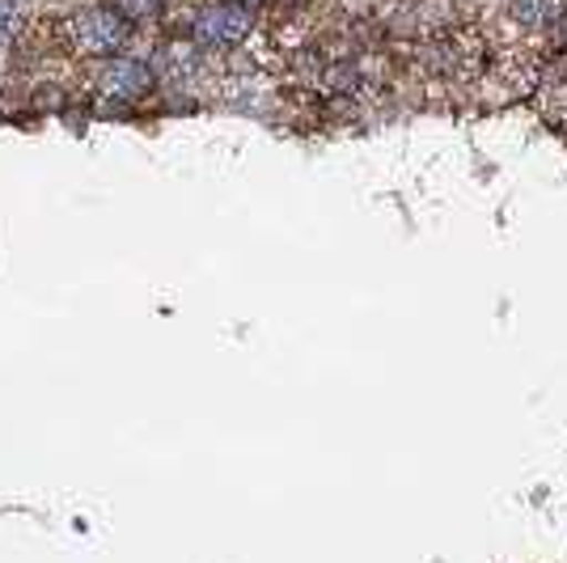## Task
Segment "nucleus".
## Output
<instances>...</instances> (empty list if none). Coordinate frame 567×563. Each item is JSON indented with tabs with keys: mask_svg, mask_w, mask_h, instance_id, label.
Returning a JSON list of instances; mask_svg holds the SVG:
<instances>
[{
	"mask_svg": "<svg viewBox=\"0 0 567 563\" xmlns=\"http://www.w3.org/2000/svg\"><path fill=\"white\" fill-rule=\"evenodd\" d=\"M97 90L118 98V102H136V98H144L153 90V72L144 69L141 60L115 55V60H106V64L97 69Z\"/></svg>",
	"mask_w": 567,
	"mask_h": 563,
	"instance_id": "3",
	"label": "nucleus"
},
{
	"mask_svg": "<svg viewBox=\"0 0 567 563\" xmlns=\"http://www.w3.org/2000/svg\"><path fill=\"white\" fill-rule=\"evenodd\" d=\"M162 4H166V0H111V9L123 13L127 22H148V18H157Z\"/></svg>",
	"mask_w": 567,
	"mask_h": 563,
	"instance_id": "5",
	"label": "nucleus"
},
{
	"mask_svg": "<svg viewBox=\"0 0 567 563\" xmlns=\"http://www.w3.org/2000/svg\"><path fill=\"white\" fill-rule=\"evenodd\" d=\"M127 39H132V22L111 4H94L60 18V48L85 60H115Z\"/></svg>",
	"mask_w": 567,
	"mask_h": 563,
	"instance_id": "1",
	"label": "nucleus"
},
{
	"mask_svg": "<svg viewBox=\"0 0 567 563\" xmlns=\"http://www.w3.org/2000/svg\"><path fill=\"white\" fill-rule=\"evenodd\" d=\"M18 34V9L9 0H0V43H9Z\"/></svg>",
	"mask_w": 567,
	"mask_h": 563,
	"instance_id": "6",
	"label": "nucleus"
},
{
	"mask_svg": "<svg viewBox=\"0 0 567 563\" xmlns=\"http://www.w3.org/2000/svg\"><path fill=\"white\" fill-rule=\"evenodd\" d=\"M187 30L199 48L234 51V48H241V43L250 39V30H255V9H246V4H237V0H216V4L195 9V18H190Z\"/></svg>",
	"mask_w": 567,
	"mask_h": 563,
	"instance_id": "2",
	"label": "nucleus"
},
{
	"mask_svg": "<svg viewBox=\"0 0 567 563\" xmlns=\"http://www.w3.org/2000/svg\"><path fill=\"white\" fill-rule=\"evenodd\" d=\"M508 18L520 30H538V25H546L550 18H559V13H555V0H508Z\"/></svg>",
	"mask_w": 567,
	"mask_h": 563,
	"instance_id": "4",
	"label": "nucleus"
},
{
	"mask_svg": "<svg viewBox=\"0 0 567 563\" xmlns=\"http://www.w3.org/2000/svg\"><path fill=\"white\" fill-rule=\"evenodd\" d=\"M237 4H246V9H259L262 0H237Z\"/></svg>",
	"mask_w": 567,
	"mask_h": 563,
	"instance_id": "7",
	"label": "nucleus"
}]
</instances>
